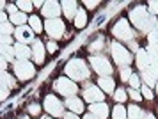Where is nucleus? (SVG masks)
Segmentation results:
<instances>
[{
  "label": "nucleus",
  "instance_id": "f257e3e1",
  "mask_svg": "<svg viewBox=\"0 0 158 119\" xmlns=\"http://www.w3.org/2000/svg\"><path fill=\"white\" fill-rule=\"evenodd\" d=\"M64 73H66V77L69 80H73V82H84V80H87L91 77V71H89L84 59H71L69 62L66 64Z\"/></svg>",
  "mask_w": 158,
  "mask_h": 119
},
{
  "label": "nucleus",
  "instance_id": "f03ea898",
  "mask_svg": "<svg viewBox=\"0 0 158 119\" xmlns=\"http://www.w3.org/2000/svg\"><path fill=\"white\" fill-rule=\"evenodd\" d=\"M110 53H112V59H114V62L115 64H119L121 68H128L130 64H131V53H130V50L128 48H124L121 43H117L114 41L112 45H110Z\"/></svg>",
  "mask_w": 158,
  "mask_h": 119
},
{
  "label": "nucleus",
  "instance_id": "7ed1b4c3",
  "mask_svg": "<svg viewBox=\"0 0 158 119\" xmlns=\"http://www.w3.org/2000/svg\"><path fill=\"white\" fill-rule=\"evenodd\" d=\"M53 89H55V92H59L60 96H64V98H71V96H77V92H78V85H77V82H73V80H69V78L60 77V78L55 80Z\"/></svg>",
  "mask_w": 158,
  "mask_h": 119
},
{
  "label": "nucleus",
  "instance_id": "20e7f679",
  "mask_svg": "<svg viewBox=\"0 0 158 119\" xmlns=\"http://www.w3.org/2000/svg\"><path fill=\"white\" fill-rule=\"evenodd\" d=\"M13 70H15V75L18 80H30L36 75V66L29 61H15Z\"/></svg>",
  "mask_w": 158,
  "mask_h": 119
},
{
  "label": "nucleus",
  "instance_id": "39448f33",
  "mask_svg": "<svg viewBox=\"0 0 158 119\" xmlns=\"http://www.w3.org/2000/svg\"><path fill=\"white\" fill-rule=\"evenodd\" d=\"M43 107L52 117H62L64 116V103L55 94H48L43 101Z\"/></svg>",
  "mask_w": 158,
  "mask_h": 119
},
{
  "label": "nucleus",
  "instance_id": "423d86ee",
  "mask_svg": "<svg viewBox=\"0 0 158 119\" xmlns=\"http://www.w3.org/2000/svg\"><path fill=\"white\" fill-rule=\"evenodd\" d=\"M91 66L100 77H110L114 71L112 64L108 62V59L105 55H93L91 57Z\"/></svg>",
  "mask_w": 158,
  "mask_h": 119
},
{
  "label": "nucleus",
  "instance_id": "0eeeda50",
  "mask_svg": "<svg viewBox=\"0 0 158 119\" xmlns=\"http://www.w3.org/2000/svg\"><path fill=\"white\" fill-rule=\"evenodd\" d=\"M44 30L50 36V39H60L66 32V25L60 18H53V20L44 21Z\"/></svg>",
  "mask_w": 158,
  "mask_h": 119
},
{
  "label": "nucleus",
  "instance_id": "6e6552de",
  "mask_svg": "<svg viewBox=\"0 0 158 119\" xmlns=\"http://www.w3.org/2000/svg\"><path fill=\"white\" fill-rule=\"evenodd\" d=\"M112 36L117 37L119 41H131V39H133V30L130 27L128 20L123 18V20L117 21L114 27H112Z\"/></svg>",
  "mask_w": 158,
  "mask_h": 119
},
{
  "label": "nucleus",
  "instance_id": "1a4fd4ad",
  "mask_svg": "<svg viewBox=\"0 0 158 119\" xmlns=\"http://www.w3.org/2000/svg\"><path fill=\"white\" fill-rule=\"evenodd\" d=\"M130 18H131V21H133L140 30H148L149 25H151L149 16H148V11H146L144 7H137V9H133L131 14H130Z\"/></svg>",
  "mask_w": 158,
  "mask_h": 119
},
{
  "label": "nucleus",
  "instance_id": "9d476101",
  "mask_svg": "<svg viewBox=\"0 0 158 119\" xmlns=\"http://www.w3.org/2000/svg\"><path fill=\"white\" fill-rule=\"evenodd\" d=\"M82 94H84V100L89 101L91 105H93V103H101V101L105 100V92L101 91L98 85H94V84L87 85L85 89L82 91Z\"/></svg>",
  "mask_w": 158,
  "mask_h": 119
},
{
  "label": "nucleus",
  "instance_id": "9b49d317",
  "mask_svg": "<svg viewBox=\"0 0 158 119\" xmlns=\"http://www.w3.org/2000/svg\"><path fill=\"white\" fill-rule=\"evenodd\" d=\"M43 16H46L48 20H53V18H59V14L62 13L60 9V2H55V0H50V2H44L43 9H41Z\"/></svg>",
  "mask_w": 158,
  "mask_h": 119
},
{
  "label": "nucleus",
  "instance_id": "f8f14e48",
  "mask_svg": "<svg viewBox=\"0 0 158 119\" xmlns=\"http://www.w3.org/2000/svg\"><path fill=\"white\" fill-rule=\"evenodd\" d=\"M15 37L18 39V43L27 45V43L34 41V32H32V28L27 27V25H23V27H16L15 28Z\"/></svg>",
  "mask_w": 158,
  "mask_h": 119
},
{
  "label": "nucleus",
  "instance_id": "ddd939ff",
  "mask_svg": "<svg viewBox=\"0 0 158 119\" xmlns=\"http://www.w3.org/2000/svg\"><path fill=\"white\" fill-rule=\"evenodd\" d=\"M44 52H46V46L43 45V41L41 39H34L32 41V59H34V62L37 66L44 62Z\"/></svg>",
  "mask_w": 158,
  "mask_h": 119
},
{
  "label": "nucleus",
  "instance_id": "4468645a",
  "mask_svg": "<svg viewBox=\"0 0 158 119\" xmlns=\"http://www.w3.org/2000/svg\"><path fill=\"white\" fill-rule=\"evenodd\" d=\"M64 107H68L69 108V112H73V114H82L84 110H85V107H84V101L78 98V96H71V98H66V101H64Z\"/></svg>",
  "mask_w": 158,
  "mask_h": 119
},
{
  "label": "nucleus",
  "instance_id": "2eb2a0df",
  "mask_svg": "<svg viewBox=\"0 0 158 119\" xmlns=\"http://www.w3.org/2000/svg\"><path fill=\"white\" fill-rule=\"evenodd\" d=\"M77 6L78 4L75 0H64V2H60V9H62V13L66 14L68 20H75V14H77V9H78Z\"/></svg>",
  "mask_w": 158,
  "mask_h": 119
},
{
  "label": "nucleus",
  "instance_id": "dca6fc26",
  "mask_svg": "<svg viewBox=\"0 0 158 119\" xmlns=\"http://www.w3.org/2000/svg\"><path fill=\"white\" fill-rule=\"evenodd\" d=\"M89 112L94 114L98 119H107L108 117V105L107 103H93V105L89 107Z\"/></svg>",
  "mask_w": 158,
  "mask_h": 119
},
{
  "label": "nucleus",
  "instance_id": "f3484780",
  "mask_svg": "<svg viewBox=\"0 0 158 119\" xmlns=\"http://www.w3.org/2000/svg\"><path fill=\"white\" fill-rule=\"evenodd\" d=\"M98 87H100L103 92H107V94H114V91H115V82H114V78H110V77H101V78H98Z\"/></svg>",
  "mask_w": 158,
  "mask_h": 119
},
{
  "label": "nucleus",
  "instance_id": "a211bd4d",
  "mask_svg": "<svg viewBox=\"0 0 158 119\" xmlns=\"http://www.w3.org/2000/svg\"><path fill=\"white\" fill-rule=\"evenodd\" d=\"M15 55H16L18 61H29V57H32V50H30L27 45L16 43L15 45Z\"/></svg>",
  "mask_w": 158,
  "mask_h": 119
},
{
  "label": "nucleus",
  "instance_id": "6ab92c4d",
  "mask_svg": "<svg viewBox=\"0 0 158 119\" xmlns=\"http://www.w3.org/2000/svg\"><path fill=\"white\" fill-rule=\"evenodd\" d=\"M29 27L32 28V32H34V34H39V32H43V30H44L43 21H41V18H39L37 14L29 16Z\"/></svg>",
  "mask_w": 158,
  "mask_h": 119
},
{
  "label": "nucleus",
  "instance_id": "aec40b11",
  "mask_svg": "<svg viewBox=\"0 0 158 119\" xmlns=\"http://www.w3.org/2000/svg\"><path fill=\"white\" fill-rule=\"evenodd\" d=\"M75 27L77 28H84L87 25V13L84 7H78L77 9V14H75Z\"/></svg>",
  "mask_w": 158,
  "mask_h": 119
},
{
  "label": "nucleus",
  "instance_id": "412c9836",
  "mask_svg": "<svg viewBox=\"0 0 158 119\" xmlns=\"http://www.w3.org/2000/svg\"><path fill=\"white\" fill-rule=\"evenodd\" d=\"M9 21H11L13 25H16V27H23V25L29 21V16H27L25 13H22V11H18L16 14L9 16Z\"/></svg>",
  "mask_w": 158,
  "mask_h": 119
},
{
  "label": "nucleus",
  "instance_id": "4be33fe9",
  "mask_svg": "<svg viewBox=\"0 0 158 119\" xmlns=\"http://www.w3.org/2000/svg\"><path fill=\"white\" fill-rule=\"evenodd\" d=\"M0 84L4 85V87H6V89H13V87H15V78H13V75H9L7 71H0Z\"/></svg>",
  "mask_w": 158,
  "mask_h": 119
},
{
  "label": "nucleus",
  "instance_id": "5701e85b",
  "mask_svg": "<svg viewBox=\"0 0 158 119\" xmlns=\"http://www.w3.org/2000/svg\"><path fill=\"white\" fill-rule=\"evenodd\" d=\"M0 55L4 57L6 61L15 62V46H9V45H0Z\"/></svg>",
  "mask_w": 158,
  "mask_h": 119
},
{
  "label": "nucleus",
  "instance_id": "b1692460",
  "mask_svg": "<svg viewBox=\"0 0 158 119\" xmlns=\"http://www.w3.org/2000/svg\"><path fill=\"white\" fill-rule=\"evenodd\" d=\"M126 114H128V119H142L146 112H144L140 107L130 105V107H128V110H126Z\"/></svg>",
  "mask_w": 158,
  "mask_h": 119
},
{
  "label": "nucleus",
  "instance_id": "393cba45",
  "mask_svg": "<svg viewBox=\"0 0 158 119\" xmlns=\"http://www.w3.org/2000/svg\"><path fill=\"white\" fill-rule=\"evenodd\" d=\"M112 119H128V114H126V107H123L121 103H117L112 110Z\"/></svg>",
  "mask_w": 158,
  "mask_h": 119
},
{
  "label": "nucleus",
  "instance_id": "a878e982",
  "mask_svg": "<svg viewBox=\"0 0 158 119\" xmlns=\"http://www.w3.org/2000/svg\"><path fill=\"white\" fill-rule=\"evenodd\" d=\"M16 7L22 11V13H30L32 9H34V4L32 2H27V0H20V2H16Z\"/></svg>",
  "mask_w": 158,
  "mask_h": 119
},
{
  "label": "nucleus",
  "instance_id": "bb28decb",
  "mask_svg": "<svg viewBox=\"0 0 158 119\" xmlns=\"http://www.w3.org/2000/svg\"><path fill=\"white\" fill-rule=\"evenodd\" d=\"M126 98H128V94H126V91H124V89H123V87H119V89H115L114 91V100L115 101H117V103H124V101H126Z\"/></svg>",
  "mask_w": 158,
  "mask_h": 119
},
{
  "label": "nucleus",
  "instance_id": "cd10ccee",
  "mask_svg": "<svg viewBox=\"0 0 158 119\" xmlns=\"http://www.w3.org/2000/svg\"><path fill=\"white\" fill-rule=\"evenodd\" d=\"M13 32H15V28H13V23H11V21L0 23V34H4V36H11Z\"/></svg>",
  "mask_w": 158,
  "mask_h": 119
},
{
  "label": "nucleus",
  "instance_id": "c85d7f7f",
  "mask_svg": "<svg viewBox=\"0 0 158 119\" xmlns=\"http://www.w3.org/2000/svg\"><path fill=\"white\" fill-rule=\"evenodd\" d=\"M128 82H130V85H131V89H137V91H139V87H140V77H139V75L133 73Z\"/></svg>",
  "mask_w": 158,
  "mask_h": 119
},
{
  "label": "nucleus",
  "instance_id": "c756f323",
  "mask_svg": "<svg viewBox=\"0 0 158 119\" xmlns=\"http://www.w3.org/2000/svg\"><path fill=\"white\" fill-rule=\"evenodd\" d=\"M131 75H133V73L130 70V66L128 68H121V80L123 82H128L130 78H131Z\"/></svg>",
  "mask_w": 158,
  "mask_h": 119
},
{
  "label": "nucleus",
  "instance_id": "7c9ffc66",
  "mask_svg": "<svg viewBox=\"0 0 158 119\" xmlns=\"http://www.w3.org/2000/svg\"><path fill=\"white\" fill-rule=\"evenodd\" d=\"M27 108H29V114H32V116H39V112H41V105H37V103H30Z\"/></svg>",
  "mask_w": 158,
  "mask_h": 119
},
{
  "label": "nucleus",
  "instance_id": "2f4dec72",
  "mask_svg": "<svg viewBox=\"0 0 158 119\" xmlns=\"http://www.w3.org/2000/svg\"><path fill=\"white\" fill-rule=\"evenodd\" d=\"M140 91H142V98H146V100H153V98H155V94L151 92V89L148 87V85H142V89H140Z\"/></svg>",
  "mask_w": 158,
  "mask_h": 119
},
{
  "label": "nucleus",
  "instance_id": "473e14b6",
  "mask_svg": "<svg viewBox=\"0 0 158 119\" xmlns=\"http://www.w3.org/2000/svg\"><path fill=\"white\" fill-rule=\"evenodd\" d=\"M126 92H130L128 96H130L131 100H135V101H140V100H142V94L137 91V89H130V91H126Z\"/></svg>",
  "mask_w": 158,
  "mask_h": 119
},
{
  "label": "nucleus",
  "instance_id": "72a5a7b5",
  "mask_svg": "<svg viewBox=\"0 0 158 119\" xmlns=\"http://www.w3.org/2000/svg\"><path fill=\"white\" fill-rule=\"evenodd\" d=\"M57 50H59V46H57V43H55V41H52V39H50V41L46 43V52H50V53H55Z\"/></svg>",
  "mask_w": 158,
  "mask_h": 119
},
{
  "label": "nucleus",
  "instance_id": "f704fd0d",
  "mask_svg": "<svg viewBox=\"0 0 158 119\" xmlns=\"http://www.w3.org/2000/svg\"><path fill=\"white\" fill-rule=\"evenodd\" d=\"M0 45H13V37L11 36H4V34H0Z\"/></svg>",
  "mask_w": 158,
  "mask_h": 119
},
{
  "label": "nucleus",
  "instance_id": "c9c22d12",
  "mask_svg": "<svg viewBox=\"0 0 158 119\" xmlns=\"http://www.w3.org/2000/svg\"><path fill=\"white\" fill-rule=\"evenodd\" d=\"M6 9H7L9 16H13V14H16V13H18V11H20V9L16 7V4H7V7H6Z\"/></svg>",
  "mask_w": 158,
  "mask_h": 119
},
{
  "label": "nucleus",
  "instance_id": "e433bc0d",
  "mask_svg": "<svg viewBox=\"0 0 158 119\" xmlns=\"http://www.w3.org/2000/svg\"><path fill=\"white\" fill-rule=\"evenodd\" d=\"M7 96H9V91H7V89H6L2 84H0V101H4Z\"/></svg>",
  "mask_w": 158,
  "mask_h": 119
},
{
  "label": "nucleus",
  "instance_id": "4c0bfd02",
  "mask_svg": "<svg viewBox=\"0 0 158 119\" xmlns=\"http://www.w3.org/2000/svg\"><path fill=\"white\" fill-rule=\"evenodd\" d=\"M6 70H7V61L0 55V71H6Z\"/></svg>",
  "mask_w": 158,
  "mask_h": 119
},
{
  "label": "nucleus",
  "instance_id": "58836bf2",
  "mask_svg": "<svg viewBox=\"0 0 158 119\" xmlns=\"http://www.w3.org/2000/svg\"><path fill=\"white\" fill-rule=\"evenodd\" d=\"M84 6L89 7V9H94V7L100 6V2H89V0H85V2H84Z\"/></svg>",
  "mask_w": 158,
  "mask_h": 119
},
{
  "label": "nucleus",
  "instance_id": "ea45409f",
  "mask_svg": "<svg viewBox=\"0 0 158 119\" xmlns=\"http://www.w3.org/2000/svg\"><path fill=\"white\" fill-rule=\"evenodd\" d=\"M62 119H80V117L77 116V114H73V112H64Z\"/></svg>",
  "mask_w": 158,
  "mask_h": 119
},
{
  "label": "nucleus",
  "instance_id": "a19ab883",
  "mask_svg": "<svg viewBox=\"0 0 158 119\" xmlns=\"http://www.w3.org/2000/svg\"><path fill=\"white\" fill-rule=\"evenodd\" d=\"M6 21H7V14L0 11V23H6Z\"/></svg>",
  "mask_w": 158,
  "mask_h": 119
},
{
  "label": "nucleus",
  "instance_id": "79ce46f5",
  "mask_svg": "<svg viewBox=\"0 0 158 119\" xmlns=\"http://www.w3.org/2000/svg\"><path fill=\"white\" fill-rule=\"evenodd\" d=\"M34 4V7H41L43 9V6H44V2H41V0H36V2H32Z\"/></svg>",
  "mask_w": 158,
  "mask_h": 119
},
{
  "label": "nucleus",
  "instance_id": "37998d69",
  "mask_svg": "<svg viewBox=\"0 0 158 119\" xmlns=\"http://www.w3.org/2000/svg\"><path fill=\"white\" fill-rule=\"evenodd\" d=\"M84 119H98V117H96V116H94V114H91V112H87L85 116H84Z\"/></svg>",
  "mask_w": 158,
  "mask_h": 119
},
{
  "label": "nucleus",
  "instance_id": "c03bdc74",
  "mask_svg": "<svg viewBox=\"0 0 158 119\" xmlns=\"http://www.w3.org/2000/svg\"><path fill=\"white\" fill-rule=\"evenodd\" d=\"M142 119H156V117H155L153 114H149V112H148V114H144V117H142Z\"/></svg>",
  "mask_w": 158,
  "mask_h": 119
},
{
  "label": "nucleus",
  "instance_id": "a18cd8bd",
  "mask_svg": "<svg viewBox=\"0 0 158 119\" xmlns=\"http://www.w3.org/2000/svg\"><path fill=\"white\" fill-rule=\"evenodd\" d=\"M4 7H7V2H4V0H0V11H2Z\"/></svg>",
  "mask_w": 158,
  "mask_h": 119
},
{
  "label": "nucleus",
  "instance_id": "49530a36",
  "mask_svg": "<svg viewBox=\"0 0 158 119\" xmlns=\"http://www.w3.org/2000/svg\"><path fill=\"white\" fill-rule=\"evenodd\" d=\"M41 119H55V117H52V116H44V117H41Z\"/></svg>",
  "mask_w": 158,
  "mask_h": 119
},
{
  "label": "nucleus",
  "instance_id": "de8ad7c7",
  "mask_svg": "<svg viewBox=\"0 0 158 119\" xmlns=\"http://www.w3.org/2000/svg\"><path fill=\"white\" fill-rule=\"evenodd\" d=\"M20 119H29V116H22V117H20Z\"/></svg>",
  "mask_w": 158,
  "mask_h": 119
},
{
  "label": "nucleus",
  "instance_id": "09e8293b",
  "mask_svg": "<svg viewBox=\"0 0 158 119\" xmlns=\"http://www.w3.org/2000/svg\"><path fill=\"white\" fill-rule=\"evenodd\" d=\"M156 91H158V85H156Z\"/></svg>",
  "mask_w": 158,
  "mask_h": 119
}]
</instances>
